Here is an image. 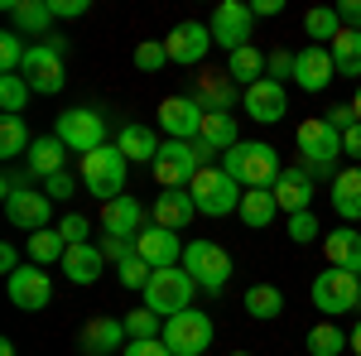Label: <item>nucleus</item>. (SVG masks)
Wrapping results in <instances>:
<instances>
[{
	"instance_id": "obj_1",
	"label": "nucleus",
	"mask_w": 361,
	"mask_h": 356,
	"mask_svg": "<svg viewBox=\"0 0 361 356\" xmlns=\"http://www.w3.org/2000/svg\"><path fill=\"white\" fill-rule=\"evenodd\" d=\"M222 168L241 183V188H275L284 164H279V149L265 145V140H241L231 154H222Z\"/></svg>"
},
{
	"instance_id": "obj_2",
	"label": "nucleus",
	"mask_w": 361,
	"mask_h": 356,
	"mask_svg": "<svg viewBox=\"0 0 361 356\" xmlns=\"http://www.w3.org/2000/svg\"><path fill=\"white\" fill-rule=\"evenodd\" d=\"M308 299H313V308H318L323 318H333V323H337V318H347V313H357V308H361V274L328 265V270H318L313 289H308Z\"/></svg>"
},
{
	"instance_id": "obj_3",
	"label": "nucleus",
	"mask_w": 361,
	"mask_h": 356,
	"mask_svg": "<svg viewBox=\"0 0 361 356\" xmlns=\"http://www.w3.org/2000/svg\"><path fill=\"white\" fill-rule=\"evenodd\" d=\"M126 173H130V159H126L116 145H102V149L82 154V168H78L82 188L92 192V197H102V202H111V197L126 192Z\"/></svg>"
},
{
	"instance_id": "obj_4",
	"label": "nucleus",
	"mask_w": 361,
	"mask_h": 356,
	"mask_svg": "<svg viewBox=\"0 0 361 356\" xmlns=\"http://www.w3.org/2000/svg\"><path fill=\"white\" fill-rule=\"evenodd\" d=\"M188 192H193L202 217H231V212H241V197H246V188H241L222 164H207L193 183H188Z\"/></svg>"
},
{
	"instance_id": "obj_5",
	"label": "nucleus",
	"mask_w": 361,
	"mask_h": 356,
	"mask_svg": "<svg viewBox=\"0 0 361 356\" xmlns=\"http://www.w3.org/2000/svg\"><path fill=\"white\" fill-rule=\"evenodd\" d=\"M212 337H217V328L202 308H183V313L164 318V347L173 356H202L212 347Z\"/></svg>"
},
{
	"instance_id": "obj_6",
	"label": "nucleus",
	"mask_w": 361,
	"mask_h": 356,
	"mask_svg": "<svg viewBox=\"0 0 361 356\" xmlns=\"http://www.w3.org/2000/svg\"><path fill=\"white\" fill-rule=\"evenodd\" d=\"M54 135L63 140L73 154H92V149L111 145V140H106V116H102V111H92V106L63 111V116L54 121Z\"/></svg>"
},
{
	"instance_id": "obj_7",
	"label": "nucleus",
	"mask_w": 361,
	"mask_h": 356,
	"mask_svg": "<svg viewBox=\"0 0 361 356\" xmlns=\"http://www.w3.org/2000/svg\"><path fill=\"white\" fill-rule=\"evenodd\" d=\"M202 168H207V159L193 140H164V149L154 159V183L159 188H188Z\"/></svg>"
},
{
	"instance_id": "obj_8",
	"label": "nucleus",
	"mask_w": 361,
	"mask_h": 356,
	"mask_svg": "<svg viewBox=\"0 0 361 356\" xmlns=\"http://www.w3.org/2000/svg\"><path fill=\"white\" fill-rule=\"evenodd\" d=\"M193 294H197V284L188 270H154L149 289H145V308L159 313V318H173V313L193 308Z\"/></svg>"
},
{
	"instance_id": "obj_9",
	"label": "nucleus",
	"mask_w": 361,
	"mask_h": 356,
	"mask_svg": "<svg viewBox=\"0 0 361 356\" xmlns=\"http://www.w3.org/2000/svg\"><path fill=\"white\" fill-rule=\"evenodd\" d=\"M183 270L193 274L197 289L222 294L226 279H231V255H226L217 241H188V250H183Z\"/></svg>"
},
{
	"instance_id": "obj_10",
	"label": "nucleus",
	"mask_w": 361,
	"mask_h": 356,
	"mask_svg": "<svg viewBox=\"0 0 361 356\" xmlns=\"http://www.w3.org/2000/svg\"><path fill=\"white\" fill-rule=\"evenodd\" d=\"M5 294L20 313H39V308L54 303V279L44 265H20L15 274H5Z\"/></svg>"
},
{
	"instance_id": "obj_11",
	"label": "nucleus",
	"mask_w": 361,
	"mask_h": 356,
	"mask_svg": "<svg viewBox=\"0 0 361 356\" xmlns=\"http://www.w3.org/2000/svg\"><path fill=\"white\" fill-rule=\"evenodd\" d=\"M20 78L29 82V92L58 97L63 82H68V58H58L49 44H29V58H25V68H20Z\"/></svg>"
},
{
	"instance_id": "obj_12",
	"label": "nucleus",
	"mask_w": 361,
	"mask_h": 356,
	"mask_svg": "<svg viewBox=\"0 0 361 356\" xmlns=\"http://www.w3.org/2000/svg\"><path fill=\"white\" fill-rule=\"evenodd\" d=\"M183 250H188V246L178 241V231L154 226V221L135 236V255L149 265V270H178V265H183Z\"/></svg>"
},
{
	"instance_id": "obj_13",
	"label": "nucleus",
	"mask_w": 361,
	"mask_h": 356,
	"mask_svg": "<svg viewBox=\"0 0 361 356\" xmlns=\"http://www.w3.org/2000/svg\"><path fill=\"white\" fill-rule=\"evenodd\" d=\"M299 154H304V164H337V154H342V130L328 125V116H308L299 121Z\"/></svg>"
},
{
	"instance_id": "obj_14",
	"label": "nucleus",
	"mask_w": 361,
	"mask_h": 356,
	"mask_svg": "<svg viewBox=\"0 0 361 356\" xmlns=\"http://www.w3.org/2000/svg\"><path fill=\"white\" fill-rule=\"evenodd\" d=\"M250 34H255L250 5H241V0H222L217 15H212V44H222L226 54H236V49L250 44Z\"/></svg>"
},
{
	"instance_id": "obj_15",
	"label": "nucleus",
	"mask_w": 361,
	"mask_h": 356,
	"mask_svg": "<svg viewBox=\"0 0 361 356\" xmlns=\"http://www.w3.org/2000/svg\"><path fill=\"white\" fill-rule=\"evenodd\" d=\"M241 106H246V116L255 121V125H279V121L289 116V87L260 78L255 87L241 92Z\"/></svg>"
},
{
	"instance_id": "obj_16",
	"label": "nucleus",
	"mask_w": 361,
	"mask_h": 356,
	"mask_svg": "<svg viewBox=\"0 0 361 356\" xmlns=\"http://www.w3.org/2000/svg\"><path fill=\"white\" fill-rule=\"evenodd\" d=\"M5 221L15 226V231H49V221H54V197L49 192H15V197H5Z\"/></svg>"
},
{
	"instance_id": "obj_17",
	"label": "nucleus",
	"mask_w": 361,
	"mask_h": 356,
	"mask_svg": "<svg viewBox=\"0 0 361 356\" xmlns=\"http://www.w3.org/2000/svg\"><path fill=\"white\" fill-rule=\"evenodd\" d=\"M164 49H169V63H178V68H197V63L207 58V49H212V25L183 20L178 29H169Z\"/></svg>"
},
{
	"instance_id": "obj_18",
	"label": "nucleus",
	"mask_w": 361,
	"mask_h": 356,
	"mask_svg": "<svg viewBox=\"0 0 361 356\" xmlns=\"http://www.w3.org/2000/svg\"><path fill=\"white\" fill-rule=\"evenodd\" d=\"M78 347H82V356H111V352H126V347H130L126 318H111V313L92 318V323L78 332Z\"/></svg>"
},
{
	"instance_id": "obj_19",
	"label": "nucleus",
	"mask_w": 361,
	"mask_h": 356,
	"mask_svg": "<svg viewBox=\"0 0 361 356\" xmlns=\"http://www.w3.org/2000/svg\"><path fill=\"white\" fill-rule=\"evenodd\" d=\"M193 145L202 149V159H207V164H212L217 154H231V149L241 145L236 116H231V111H207V116H202V130H197Z\"/></svg>"
},
{
	"instance_id": "obj_20",
	"label": "nucleus",
	"mask_w": 361,
	"mask_h": 356,
	"mask_svg": "<svg viewBox=\"0 0 361 356\" xmlns=\"http://www.w3.org/2000/svg\"><path fill=\"white\" fill-rule=\"evenodd\" d=\"M159 130H164L169 140H197V130H202V116L207 111L197 106L193 97H169V102H159Z\"/></svg>"
},
{
	"instance_id": "obj_21",
	"label": "nucleus",
	"mask_w": 361,
	"mask_h": 356,
	"mask_svg": "<svg viewBox=\"0 0 361 356\" xmlns=\"http://www.w3.org/2000/svg\"><path fill=\"white\" fill-rule=\"evenodd\" d=\"M102 231L106 236H126V241H135L140 231H145V202L130 197V192H121L111 202H102Z\"/></svg>"
},
{
	"instance_id": "obj_22",
	"label": "nucleus",
	"mask_w": 361,
	"mask_h": 356,
	"mask_svg": "<svg viewBox=\"0 0 361 356\" xmlns=\"http://www.w3.org/2000/svg\"><path fill=\"white\" fill-rule=\"evenodd\" d=\"M333 78H337V68H333V54L323 44H308V49L294 54V82L304 87V92H323Z\"/></svg>"
},
{
	"instance_id": "obj_23",
	"label": "nucleus",
	"mask_w": 361,
	"mask_h": 356,
	"mask_svg": "<svg viewBox=\"0 0 361 356\" xmlns=\"http://www.w3.org/2000/svg\"><path fill=\"white\" fill-rule=\"evenodd\" d=\"M5 15H10L15 34H29V39H39V44L54 34V5H49V0H10Z\"/></svg>"
},
{
	"instance_id": "obj_24",
	"label": "nucleus",
	"mask_w": 361,
	"mask_h": 356,
	"mask_svg": "<svg viewBox=\"0 0 361 356\" xmlns=\"http://www.w3.org/2000/svg\"><path fill=\"white\" fill-rule=\"evenodd\" d=\"M25 168H29V178L49 183L54 173L68 168V145L58 135H34V145H29V154H25Z\"/></svg>"
},
{
	"instance_id": "obj_25",
	"label": "nucleus",
	"mask_w": 361,
	"mask_h": 356,
	"mask_svg": "<svg viewBox=\"0 0 361 356\" xmlns=\"http://www.w3.org/2000/svg\"><path fill=\"white\" fill-rule=\"evenodd\" d=\"M149 217H154V226H169V231H183L188 221L197 217V202L188 188H159V197H154V207H149Z\"/></svg>"
},
{
	"instance_id": "obj_26",
	"label": "nucleus",
	"mask_w": 361,
	"mask_h": 356,
	"mask_svg": "<svg viewBox=\"0 0 361 356\" xmlns=\"http://www.w3.org/2000/svg\"><path fill=\"white\" fill-rule=\"evenodd\" d=\"M111 145L121 149V154H126V159H130V164H149V168H154L159 149H164V145H159V135H154L149 125H140V121H126V125L116 130Z\"/></svg>"
},
{
	"instance_id": "obj_27",
	"label": "nucleus",
	"mask_w": 361,
	"mask_h": 356,
	"mask_svg": "<svg viewBox=\"0 0 361 356\" xmlns=\"http://www.w3.org/2000/svg\"><path fill=\"white\" fill-rule=\"evenodd\" d=\"M270 192H275L279 212H289V217H294V212H313V178L304 173V164L284 168V173H279V183Z\"/></svg>"
},
{
	"instance_id": "obj_28",
	"label": "nucleus",
	"mask_w": 361,
	"mask_h": 356,
	"mask_svg": "<svg viewBox=\"0 0 361 356\" xmlns=\"http://www.w3.org/2000/svg\"><path fill=\"white\" fill-rule=\"evenodd\" d=\"M328 197H333L337 221H357L361 226V164L337 168V178L328 183Z\"/></svg>"
},
{
	"instance_id": "obj_29",
	"label": "nucleus",
	"mask_w": 361,
	"mask_h": 356,
	"mask_svg": "<svg viewBox=\"0 0 361 356\" xmlns=\"http://www.w3.org/2000/svg\"><path fill=\"white\" fill-rule=\"evenodd\" d=\"M202 111H231L236 102H241V87L231 82L226 73H197V87L188 92Z\"/></svg>"
},
{
	"instance_id": "obj_30",
	"label": "nucleus",
	"mask_w": 361,
	"mask_h": 356,
	"mask_svg": "<svg viewBox=\"0 0 361 356\" xmlns=\"http://www.w3.org/2000/svg\"><path fill=\"white\" fill-rule=\"evenodd\" d=\"M58 270L68 274V284H97L102 270H106V255H102L97 241H87V246H68V255H63Z\"/></svg>"
},
{
	"instance_id": "obj_31",
	"label": "nucleus",
	"mask_w": 361,
	"mask_h": 356,
	"mask_svg": "<svg viewBox=\"0 0 361 356\" xmlns=\"http://www.w3.org/2000/svg\"><path fill=\"white\" fill-rule=\"evenodd\" d=\"M323 255H328V265L337 270H352L361 274V226H337L323 236Z\"/></svg>"
},
{
	"instance_id": "obj_32",
	"label": "nucleus",
	"mask_w": 361,
	"mask_h": 356,
	"mask_svg": "<svg viewBox=\"0 0 361 356\" xmlns=\"http://www.w3.org/2000/svg\"><path fill=\"white\" fill-rule=\"evenodd\" d=\"M265 58H270V54H260L255 44L236 49V54H226V78H231V82L246 92V87H255L260 78H265Z\"/></svg>"
},
{
	"instance_id": "obj_33",
	"label": "nucleus",
	"mask_w": 361,
	"mask_h": 356,
	"mask_svg": "<svg viewBox=\"0 0 361 356\" xmlns=\"http://www.w3.org/2000/svg\"><path fill=\"white\" fill-rule=\"evenodd\" d=\"M328 54H333L337 78H357L361 82V29H342L333 44H328Z\"/></svg>"
},
{
	"instance_id": "obj_34",
	"label": "nucleus",
	"mask_w": 361,
	"mask_h": 356,
	"mask_svg": "<svg viewBox=\"0 0 361 356\" xmlns=\"http://www.w3.org/2000/svg\"><path fill=\"white\" fill-rule=\"evenodd\" d=\"M347 347H352V332H342L333 318H323L304 337V356H337V352H347Z\"/></svg>"
},
{
	"instance_id": "obj_35",
	"label": "nucleus",
	"mask_w": 361,
	"mask_h": 356,
	"mask_svg": "<svg viewBox=\"0 0 361 356\" xmlns=\"http://www.w3.org/2000/svg\"><path fill=\"white\" fill-rule=\"evenodd\" d=\"M236 217L246 221L250 231H265V226H270V221L279 217V202H275V192H270V188H250L246 197H241V212H236Z\"/></svg>"
},
{
	"instance_id": "obj_36",
	"label": "nucleus",
	"mask_w": 361,
	"mask_h": 356,
	"mask_svg": "<svg viewBox=\"0 0 361 356\" xmlns=\"http://www.w3.org/2000/svg\"><path fill=\"white\" fill-rule=\"evenodd\" d=\"M246 313L255 323H275L279 313H284V294H279L275 284H250L246 289Z\"/></svg>"
},
{
	"instance_id": "obj_37",
	"label": "nucleus",
	"mask_w": 361,
	"mask_h": 356,
	"mask_svg": "<svg viewBox=\"0 0 361 356\" xmlns=\"http://www.w3.org/2000/svg\"><path fill=\"white\" fill-rule=\"evenodd\" d=\"M34 135H29L25 116H0V159H25Z\"/></svg>"
},
{
	"instance_id": "obj_38",
	"label": "nucleus",
	"mask_w": 361,
	"mask_h": 356,
	"mask_svg": "<svg viewBox=\"0 0 361 356\" xmlns=\"http://www.w3.org/2000/svg\"><path fill=\"white\" fill-rule=\"evenodd\" d=\"M63 255H68V241L58 236V226H49V231H34L29 236V265H63Z\"/></svg>"
},
{
	"instance_id": "obj_39",
	"label": "nucleus",
	"mask_w": 361,
	"mask_h": 356,
	"mask_svg": "<svg viewBox=\"0 0 361 356\" xmlns=\"http://www.w3.org/2000/svg\"><path fill=\"white\" fill-rule=\"evenodd\" d=\"M304 34L313 39V44H323V49H328L337 34H342V20H337V10H333V5H313V10L304 15Z\"/></svg>"
},
{
	"instance_id": "obj_40",
	"label": "nucleus",
	"mask_w": 361,
	"mask_h": 356,
	"mask_svg": "<svg viewBox=\"0 0 361 356\" xmlns=\"http://www.w3.org/2000/svg\"><path fill=\"white\" fill-rule=\"evenodd\" d=\"M126 332H130V342H154V337H164V318L149 313V308H130L126 313Z\"/></svg>"
},
{
	"instance_id": "obj_41",
	"label": "nucleus",
	"mask_w": 361,
	"mask_h": 356,
	"mask_svg": "<svg viewBox=\"0 0 361 356\" xmlns=\"http://www.w3.org/2000/svg\"><path fill=\"white\" fill-rule=\"evenodd\" d=\"M29 106V82L20 73H0V111L5 116H20Z\"/></svg>"
},
{
	"instance_id": "obj_42",
	"label": "nucleus",
	"mask_w": 361,
	"mask_h": 356,
	"mask_svg": "<svg viewBox=\"0 0 361 356\" xmlns=\"http://www.w3.org/2000/svg\"><path fill=\"white\" fill-rule=\"evenodd\" d=\"M25 58H29L25 34L5 29V34H0V73H20V68H25Z\"/></svg>"
},
{
	"instance_id": "obj_43",
	"label": "nucleus",
	"mask_w": 361,
	"mask_h": 356,
	"mask_svg": "<svg viewBox=\"0 0 361 356\" xmlns=\"http://www.w3.org/2000/svg\"><path fill=\"white\" fill-rule=\"evenodd\" d=\"M323 236H328V231L318 226L313 212H294V217H289V241H294V246H313V241H323Z\"/></svg>"
},
{
	"instance_id": "obj_44",
	"label": "nucleus",
	"mask_w": 361,
	"mask_h": 356,
	"mask_svg": "<svg viewBox=\"0 0 361 356\" xmlns=\"http://www.w3.org/2000/svg\"><path fill=\"white\" fill-rule=\"evenodd\" d=\"M58 236L68 241V246H87V236H92V221L82 212H63L58 217Z\"/></svg>"
},
{
	"instance_id": "obj_45",
	"label": "nucleus",
	"mask_w": 361,
	"mask_h": 356,
	"mask_svg": "<svg viewBox=\"0 0 361 356\" xmlns=\"http://www.w3.org/2000/svg\"><path fill=\"white\" fill-rule=\"evenodd\" d=\"M164 63H169V49H164V39H145V44L135 49V68H140V73H159Z\"/></svg>"
},
{
	"instance_id": "obj_46",
	"label": "nucleus",
	"mask_w": 361,
	"mask_h": 356,
	"mask_svg": "<svg viewBox=\"0 0 361 356\" xmlns=\"http://www.w3.org/2000/svg\"><path fill=\"white\" fill-rule=\"evenodd\" d=\"M116 274H121V284H126V289H149V274H154V270H149L140 255H130L126 265H116Z\"/></svg>"
},
{
	"instance_id": "obj_47",
	"label": "nucleus",
	"mask_w": 361,
	"mask_h": 356,
	"mask_svg": "<svg viewBox=\"0 0 361 356\" xmlns=\"http://www.w3.org/2000/svg\"><path fill=\"white\" fill-rule=\"evenodd\" d=\"M78 188H82V178H78V173H68V168H63V173H54V178L44 183V192H49L54 202H68V197H78Z\"/></svg>"
},
{
	"instance_id": "obj_48",
	"label": "nucleus",
	"mask_w": 361,
	"mask_h": 356,
	"mask_svg": "<svg viewBox=\"0 0 361 356\" xmlns=\"http://www.w3.org/2000/svg\"><path fill=\"white\" fill-rule=\"evenodd\" d=\"M97 246H102V255H106V265H126V260L135 255V241H126V236H106V231H102Z\"/></svg>"
},
{
	"instance_id": "obj_49",
	"label": "nucleus",
	"mask_w": 361,
	"mask_h": 356,
	"mask_svg": "<svg viewBox=\"0 0 361 356\" xmlns=\"http://www.w3.org/2000/svg\"><path fill=\"white\" fill-rule=\"evenodd\" d=\"M265 78H270V82H284V78H294V54H289V49H275V54L265 58Z\"/></svg>"
},
{
	"instance_id": "obj_50",
	"label": "nucleus",
	"mask_w": 361,
	"mask_h": 356,
	"mask_svg": "<svg viewBox=\"0 0 361 356\" xmlns=\"http://www.w3.org/2000/svg\"><path fill=\"white\" fill-rule=\"evenodd\" d=\"M49 5H54V20H82L87 10H92L87 0H49Z\"/></svg>"
},
{
	"instance_id": "obj_51",
	"label": "nucleus",
	"mask_w": 361,
	"mask_h": 356,
	"mask_svg": "<svg viewBox=\"0 0 361 356\" xmlns=\"http://www.w3.org/2000/svg\"><path fill=\"white\" fill-rule=\"evenodd\" d=\"M29 183H34V178H29V168H10V173L0 178V192H5V197H15V192H25Z\"/></svg>"
},
{
	"instance_id": "obj_52",
	"label": "nucleus",
	"mask_w": 361,
	"mask_h": 356,
	"mask_svg": "<svg viewBox=\"0 0 361 356\" xmlns=\"http://www.w3.org/2000/svg\"><path fill=\"white\" fill-rule=\"evenodd\" d=\"M121 356H173V352L164 347V337H154V342H130Z\"/></svg>"
},
{
	"instance_id": "obj_53",
	"label": "nucleus",
	"mask_w": 361,
	"mask_h": 356,
	"mask_svg": "<svg viewBox=\"0 0 361 356\" xmlns=\"http://www.w3.org/2000/svg\"><path fill=\"white\" fill-rule=\"evenodd\" d=\"M337 20L342 29H361V0H337Z\"/></svg>"
},
{
	"instance_id": "obj_54",
	"label": "nucleus",
	"mask_w": 361,
	"mask_h": 356,
	"mask_svg": "<svg viewBox=\"0 0 361 356\" xmlns=\"http://www.w3.org/2000/svg\"><path fill=\"white\" fill-rule=\"evenodd\" d=\"M328 125H333V130H342V135H347V130H352V125H357V111H352V106H333V111H328Z\"/></svg>"
},
{
	"instance_id": "obj_55",
	"label": "nucleus",
	"mask_w": 361,
	"mask_h": 356,
	"mask_svg": "<svg viewBox=\"0 0 361 356\" xmlns=\"http://www.w3.org/2000/svg\"><path fill=\"white\" fill-rule=\"evenodd\" d=\"M342 154H347V159H361V121L342 135Z\"/></svg>"
},
{
	"instance_id": "obj_56",
	"label": "nucleus",
	"mask_w": 361,
	"mask_h": 356,
	"mask_svg": "<svg viewBox=\"0 0 361 356\" xmlns=\"http://www.w3.org/2000/svg\"><path fill=\"white\" fill-rule=\"evenodd\" d=\"M279 10H284V0H250V15H255V20H270Z\"/></svg>"
},
{
	"instance_id": "obj_57",
	"label": "nucleus",
	"mask_w": 361,
	"mask_h": 356,
	"mask_svg": "<svg viewBox=\"0 0 361 356\" xmlns=\"http://www.w3.org/2000/svg\"><path fill=\"white\" fill-rule=\"evenodd\" d=\"M0 270H5V274H15V270H20V250L10 246V241L0 246Z\"/></svg>"
},
{
	"instance_id": "obj_58",
	"label": "nucleus",
	"mask_w": 361,
	"mask_h": 356,
	"mask_svg": "<svg viewBox=\"0 0 361 356\" xmlns=\"http://www.w3.org/2000/svg\"><path fill=\"white\" fill-rule=\"evenodd\" d=\"M44 44H49V49H54L58 58H68V39H63V34H58V29H54V34H49V39H44Z\"/></svg>"
},
{
	"instance_id": "obj_59",
	"label": "nucleus",
	"mask_w": 361,
	"mask_h": 356,
	"mask_svg": "<svg viewBox=\"0 0 361 356\" xmlns=\"http://www.w3.org/2000/svg\"><path fill=\"white\" fill-rule=\"evenodd\" d=\"M352 352L361 356V318H357V328H352Z\"/></svg>"
},
{
	"instance_id": "obj_60",
	"label": "nucleus",
	"mask_w": 361,
	"mask_h": 356,
	"mask_svg": "<svg viewBox=\"0 0 361 356\" xmlns=\"http://www.w3.org/2000/svg\"><path fill=\"white\" fill-rule=\"evenodd\" d=\"M352 111H357V121H361V82H357V97H352Z\"/></svg>"
},
{
	"instance_id": "obj_61",
	"label": "nucleus",
	"mask_w": 361,
	"mask_h": 356,
	"mask_svg": "<svg viewBox=\"0 0 361 356\" xmlns=\"http://www.w3.org/2000/svg\"><path fill=\"white\" fill-rule=\"evenodd\" d=\"M0 356H15V342H0Z\"/></svg>"
},
{
	"instance_id": "obj_62",
	"label": "nucleus",
	"mask_w": 361,
	"mask_h": 356,
	"mask_svg": "<svg viewBox=\"0 0 361 356\" xmlns=\"http://www.w3.org/2000/svg\"><path fill=\"white\" fill-rule=\"evenodd\" d=\"M226 356H250V352H226Z\"/></svg>"
}]
</instances>
